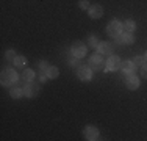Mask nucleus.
Masks as SVG:
<instances>
[{
	"instance_id": "1",
	"label": "nucleus",
	"mask_w": 147,
	"mask_h": 141,
	"mask_svg": "<svg viewBox=\"0 0 147 141\" xmlns=\"http://www.w3.org/2000/svg\"><path fill=\"white\" fill-rule=\"evenodd\" d=\"M0 80H2V85H5V86H11V85H14L17 82L16 70L14 69H3Z\"/></svg>"
},
{
	"instance_id": "2",
	"label": "nucleus",
	"mask_w": 147,
	"mask_h": 141,
	"mask_svg": "<svg viewBox=\"0 0 147 141\" xmlns=\"http://www.w3.org/2000/svg\"><path fill=\"white\" fill-rule=\"evenodd\" d=\"M71 50H72V55L75 56V58H83V56L86 55V47H85V44H83L82 41H75V42H74Z\"/></svg>"
},
{
	"instance_id": "3",
	"label": "nucleus",
	"mask_w": 147,
	"mask_h": 141,
	"mask_svg": "<svg viewBox=\"0 0 147 141\" xmlns=\"http://www.w3.org/2000/svg\"><path fill=\"white\" fill-rule=\"evenodd\" d=\"M121 58L116 55H111L110 58H108V61H107V66H105V70L107 72H113V70H117L119 68H121Z\"/></svg>"
},
{
	"instance_id": "4",
	"label": "nucleus",
	"mask_w": 147,
	"mask_h": 141,
	"mask_svg": "<svg viewBox=\"0 0 147 141\" xmlns=\"http://www.w3.org/2000/svg\"><path fill=\"white\" fill-rule=\"evenodd\" d=\"M121 30H122V24L119 22V20H113V22H110L107 27V33L113 38L119 36V35H121Z\"/></svg>"
},
{
	"instance_id": "5",
	"label": "nucleus",
	"mask_w": 147,
	"mask_h": 141,
	"mask_svg": "<svg viewBox=\"0 0 147 141\" xmlns=\"http://www.w3.org/2000/svg\"><path fill=\"white\" fill-rule=\"evenodd\" d=\"M38 93H39V86L33 82L27 83L25 86H24V94H25L27 97H34Z\"/></svg>"
},
{
	"instance_id": "6",
	"label": "nucleus",
	"mask_w": 147,
	"mask_h": 141,
	"mask_svg": "<svg viewBox=\"0 0 147 141\" xmlns=\"http://www.w3.org/2000/svg\"><path fill=\"white\" fill-rule=\"evenodd\" d=\"M91 68L92 69H102L103 68V60H102V54H94L89 58Z\"/></svg>"
},
{
	"instance_id": "7",
	"label": "nucleus",
	"mask_w": 147,
	"mask_h": 141,
	"mask_svg": "<svg viewBox=\"0 0 147 141\" xmlns=\"http://www.w3.org/2000/svg\"><path fill=\"white\" fill-rule=\"evenodd\" d=\"M77 75H78L80 80H89L91 75H92V72H91V68H88V66H80L78 69H77Z\"/></svg>"
},
{
	"instance_id": "8",
	"label": "nucleus",
	"mask_w": 147,
	"mask_h": 141,
	"mask_svg": "<svg viewBox=\"0 0 147 141\" xmlns=\"http://www.w3.org/2000/svg\"><path fill=\"white\" fill-rule=\"evenodd\" d=\"M121 68H122V72H124L125 77L133 75V74H135V70H136V66H135V63H133V61H124L121 64Z\"/></svg>"
},
{
	"instance_id": "9",
	"label": "nucleus",
	"mask_w": 147,
	"mask_h": 141,
	"mask_svg": "<svg viewBox=\"0 0 147 141\" xmlns=\"http://www.w3.org/2000/svg\"><path fill=\"white\" fill-rule=\"evenodd\" d=\"M85 138L89 140V141H94V140H99V130L96 127L89 125L85 129Z\"/></svg>"
},
{
	"instance_id": "10",
	"label": "nucleus",
	"mask_w": 147,
	"mask_h": 141,
	"mask_svg": "<svg viewBox=\"0 0 147 141\" xmlns=\"http://www.w3.org/2000/svg\"><path fill=\"white\" fill-rule=\"evenodd\" d=\"M89 16L92 17V19H99V17H102L103 16V8L100 5H92V6H89Z\"/></svg>"
},
{
	"instance_id": "11",
	"label": "nucleus",
	"mask_w": 147,
	"mask_h": 141,
	"mask_svg": "<svg viewBox=\"0 0 147 141\" xmlns=\"http://www.w3.org/2000/svg\"><path fill=\"white\" fill-rule=\"evenodd\" d=\"M125 85H127L128 89H136L139 86V79L133 74V75H128L127 80H125Z\"/></svg>"
},
{
	"instance_id": "12",
	"label": "nucleus",
	"mask_w": 147,
	"mask_h": 141,
	"mask_svg": "<svg viewBox=\"0 0 147 141\" xmlns=\"http://www.w3.org/2000/svg\"><path fill=\"white\" fill-rule=\"evenodd\" d=\"M116 41H117V44H131L135 41V38H133L131 33H124V35L116 36Z\"/></svg>"
},
{
	"instance_id": "13",
	"label": "nucleus",
	"mask_w": 147,
	"mask_h": 141,
	"mask_svg": "<svg viewBox=\"0 0 147 141\" xmlns=\"http://www.w3.org/2000/svg\"><path fill=\"white\" fill-rule=\"evenodd\" d=\"M24 86H25V85H22V83H19V85H16V86H13L11 89H9V94H11V97L17 99V97L22 96V94H24Z\"/></svg>"
},
{
	"instance_id": "14",
	"label": "nucleus",
	"mask_w": 147,
	"mask_h": 141,
	"mask_svg": "<svg viewBox=\"0 0 147 141\" xmlns=\"http://www.w3.org/2000/svg\"><path fill=\"white\" fill-rule=\"evenodd\" d=\"M97 50L102 55H110L111 54V44L110 42H100V44L97 45Z\"/></svg>"
},
{
	"instance_id": "15",
	"label": "nucleus",
	"mask_w": 147,
	"mask_h": 141,
	"mask_svg": "<svg viewBox=\"0 0 147 141\" xmlns=\"http://www.w3.org/2000/svg\"><path fill=\"white\" fill-rule=\"evenodd\" d=\"M122 28H124L127 33H131V31H135V28H136L135 20H125V22L122 24Z\"/></svg>"
},
{
	"instance_id": "16",
	"label": "nucleus",
	"mask_w": 147,
	"mask_h": 141,
	"mask_svg": "<svg viewBox=\"0 0 147 141\" xmlns=\"http://www.w3.org/2000/svg\"><path fill=\"white\" fill-rule=\"evenodd\" d=\"M47 77L49 79H57L58 77V68H55V66H49L47 68Z\"/></svg>"
},
{
	"instance_id": "17",
	"label": "nucleus",
	"mask_w": 147,
	"mask_h": 141,
	"mask_svg": "<svg viewBox=\"0 0 147 141\" xmlns=\"http://www.w3.org/2000/svg\"><path fill=\"white\" fill-rule=\"evenodd\" d=\"M22 79H24V80H27V82H31V80L34 79V70L25 69V70H24V74H22Z\"/></svg>"
},
{
	"instance_id": "18",
	"label": "nucleus",
	"mask_w": 147,
	"mask_h": 141,
	"mask_svg": "<svg viewBox=\"0 0 147 141\" xmlns=\"http://www.w3.org/2000/svg\"><path fill=\"white\" fill-rule=\"evenodd\" d=\"M13 61H14V64L17 66V68H22V66L27 64V58H25V56H16Z\"/></svg>"
},
{
	"instance_id": "19",
	"label": "nucleus",
	"mask_w": 147,
	"mask_h": 141,
	"mask_svg": "<svg viewBox=\"0 0 147 141\" xmlns=\"http://www.w3.org/2000/svg\"><path fill=\"white\" fill-rule=\"evenodd\" d=\"M133 63H135V66H142V64L146 63V60H144V56L136 55V56H135V60H133Z\"/></svg>"
},
{
	"instance_id": "20",
	"label": "nucleus",
	"mask_w": 147,
	"mask_h": 141,
	"mask_svg": "<svg viewBox=\"0 0 147 141\" xmlns=\"http://www.w3.org/2000/svg\"><path fill=\"white\" fill-rule=\"evenodd\" d=\"M99 44H100V42L97 41V38L94 36V35H92V36H89V45H91V47H97Z\"/></svg>"
},
{
	"instance_id": "21",
	"label": "nucleus",
	"mask_w": 147,
	"mask_h": 141,
	"mask_svg": "<svg viewBox=\"0 0 147 141\" xmlns=\"http://www.w3.org/2000/svg\"><path fill=\"white\" fill-rule=\"evenodd\" d=\"M78 6H80L82 9H89V2H88V0H80V2H78Z\"/></svg>"
},
{
	"instance_id": "22",
	"label": "nucleus",
	"mask_w": 147,
	"mask_h": 141,
	"mask_svg": "<svg viewBox=\"0 0 147 141\" xmlns=\"http://www.w3.org/2000/svg\"><path fill=\"white\" fill-rule=\"evenodd\" d=\"M6 58H8V60H14L16 58L14 50H11V49H9V50H6Z\"/></svg>"
},
{
	"instance_id": "23",
	"label": "nucleus",
	"mask_w": 147,
	"mask_h": 141,
	"mask_svg": "<svg viewBox=\"0 0 147 141\" xmlns=\"http://www.w3.org/2000/svg\"><path fill=\"white\" fill-rule=\"evenodd\" d=\"M141 75L144 77V79H147V63H144V64L141 66Z\"/></svg>"
},
{
	"instance_id": "24",
	"label": "nucleus",
	"mask_w": 147,
	"mask_h": 141,
	"mask_svg": "<svg viewBox=\"0 0 147 141\" xmlns=\"http://www.w3.org/2000/svg\"><path fill=\"white\" fill-rule=\"evenodd\" d=\"M69 64H71L72 68H80V61H78V60H71Z\"/></svg>"
},
{
	"instance_id": "25",
	"label": "nucleus",
	"mask_w": 147,
	"mask_h": 141,
	"mask_svg": "<svg viewBox=\"0 0 147 141\" xmlns=\"http://www.w3.org/2000/svg\"><path fill=\"white\" fill-rule=\"evenodd\" d=\"M45 79H47V70H42V72L39 74V80L41 82H45Z\"/></svg>"
},
{
	"instance_id": "26",
	"label": "nucleus",
	"mask_w": 147,
	"mask_h": 141,
	"mask_svg": "<svg viewBox=\"0 0 147 141\" xmlns=\"http://www.w3.org/2000/svg\"><path fill=\"white\" fill-rule=\"evenodd\" d=\"M39 68L42 70H47V61H39Z\"/></svg>"
},
{
	"instance_id": "27",
	"label": "nucleus",
	"mask_w": 147,
	"mask_h": 141,
	"mask_svg": "<svg viewBox=\"0 0 147 141\" xmlns=\"http://www.w3.org/2000/svg\"><path fill=\"white\" fill-rule=\"evenodd\" d=\"M144 60H146V63H147V54L144 55Z\"/></svg>"
}]
</instances>
